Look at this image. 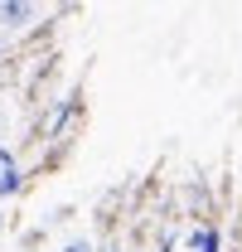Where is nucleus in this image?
I'll use <instances>...</instances> for the list:
<instances>
[{
  "label": "nucleus",
  "instance_id": "obj_1",
  "mask_svg": "<svg viewBox=\"0 0 242 252\" xmlns=\"http://www.w3.org/2000/svg\"><path fill=\"white\" fill-rule=\"evenodd\" d=\"M34 10H39V0H0V30H30L34 25Z\"/></svg>",
  "mask_w": 242,
  "mask_h": 252
},
{
  "label": "nucleus",
  "instance_id": "obj_2",
  "mask_svg": "<svg viewBox=\"0 0 242 252\" xmlns=\"http://www.w3.org/2000/svg\"><path fill=\"white\" fill-rule=\"evenodd\" d=\"M189 252H223L218 228H194V233H189Z\"/></svg>",
  "mask_w": 242,
  "mask_h": 252
},
{
  "label": "nucleus",
  "instance_id": "obj_3",
  "mask_svg": "<svg viewBox=\"0 0 242 252\" xmlns=\"http://www.w3.org/2000/svg\"><path fill=\"white\" fill-rule=\"evenodd\" d=\"M15 189H20V170H15V165L5 160V170H0V199H10Z\"/></svg>",
  "mask_w": 242,
  "mask_h": 252
},
{
  "label": "nucleus",
  "instance_id": "obj_4",
  "mask_svg": "<svg viewBox=\"0 0 242 252\" xmlns=\"http://www.w3.org/2000/svg\"><path fill=\"white\" fill-rule=\"evenodd\" d=\"M59 252H97V248H92L88 233H73V238H63V243H59Z\"/></svg>",
  "mask_w": 242,
  "mask_h": 252
},
{
  "label": "nucleus",
  "instance_id": "obj_5",
  "mask_svg": "<svg viewBox=\"0 0 242 252\" xmlns=\"http://www.w3.org/2000/svg\"><path fill=\"white\" fill-rule=\"evenodd\" d=\"M0 233H5V209H0Z\"/></svg>",
  "mask_w": 242,
  "mask_h": 252
}]
</instances>
